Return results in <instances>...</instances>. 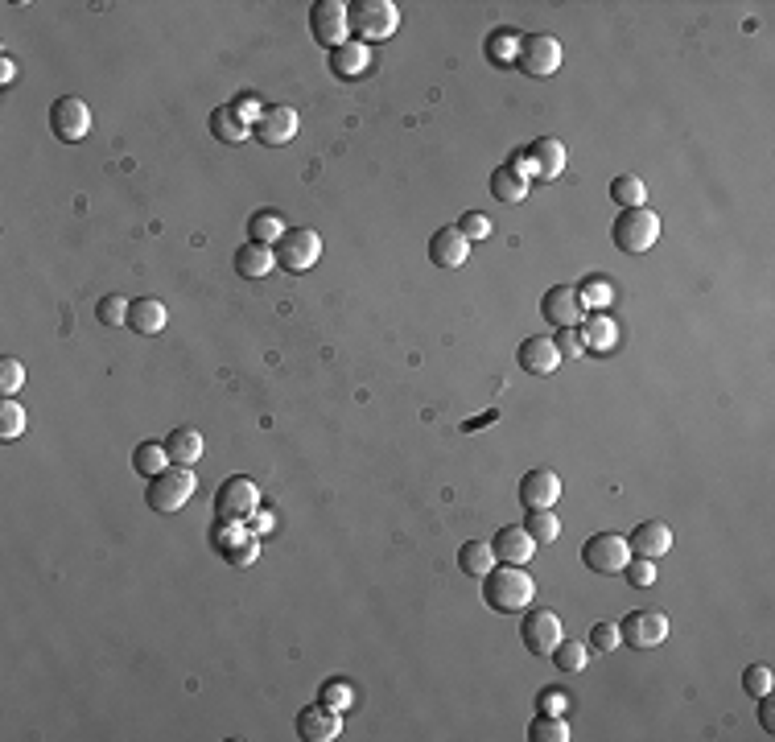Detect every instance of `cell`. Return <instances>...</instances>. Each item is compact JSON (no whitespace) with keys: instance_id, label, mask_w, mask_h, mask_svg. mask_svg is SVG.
I'll return each instance as SVG.
<instances>
[{"instance_id":"e0dca14e","label":"cell","mask_w":775,"mask_h":742,"mask_svg":"<svg viewBox=\"0 0 775 742\" xmlns=\"http://www.w3.org/2000/svg\"><path fill=\"white\" fill-rule=\"evenodd\" d=\"M297 734L306 742H330L343 734V722H339V710H330V705H306V710L297 714Z\"/></svg>"},{"instance_id":"4316f807","label":"cell","mask_w":775,"mask_h":742,"mask_svg":"<svg viewBox=\"0 0 775 742\" xmlns=\"http://www.w3.org/2000/svg\"><path fill=\"white\" fill-rule=\"evenodd\" d=\"M165 454H170L174 466H194V462L202 458V433L190 429V425L174 429L170 437H165Z\"/></svg>"},{"instance_id":"d6986e66","label":"cell","mask_w":775,"mask_h":742,"mask_svg":"<svg viewBox=\"0 0 775 742\" xmlns=\"http://www.w3.org/2000/svg\"><path fill=\"white\" fill-rule=\"evenodd\" d=\"M524 153H528V170H532V178L553 182V178H561V174H565V145H561L557 137H541V141H532Z\"/></svg>"},{"instance_id":"681fc988","label":"cell","mask_w":775,"mask_h":742,"mask_svg":"<svg viewBox=\"0 0 775 742\" xmlns=\"http://www.w3.org/2000/svg\"><path fill=\"white\" fill-rule=\"evenodd\" d=\"M557 351H561V355H578V351H582V343H578V334H569V330H561V343H557Z\"/></svg>"},{"instance_id":"7402d4cb","label":"cell","mask_w":775,"mask_h":742,"mask_svg":"<svg viewBox=\"0 0 775 742\" xmlns=\"http://www.w3.org/2000/svg\"><path fill=\"white\" fill-rule=\"evenodd\" d=\"M516 359H520V367L528 371V376H553V371L561 367L557 339H524Z\"/></svg>"},{"instance_id":"8992f818","label":"cell","mask_w":775,"mask_h":742,"mask_svg":"<svg viewBox=\"0 0 775 742\" xmlns=\"http://www.w3.org/2000/svg\"><path fill=\"white\" fill-rule=\"evenodd\" d=\"M516 66H520L524 75H532V79L557 75V66H561V42L553 38V33H532V38H520Z\"/></svg>"},{"instance_id":"e575fe53","label":"cell","mask_w":775,"mask_h":742,"mask_svg":"<svg viewBox=\"0 0 775 742\" xmlns=\"http://www.w3.org/2000/svg\"><path fill=\"white\" fill-rule=\"evenodd\" d=\"M574 293H578V306H582V314H586V310L602 314L606 306H611V285H606L602 277H590V281H582Z\"/></svg>"},{"instance_id":"cb8c5ba5","label":"cell","mask_w":775,"mask_h":742,"mask_svg":"<svg viewBox=\"0 0 775 742\" xmlns=\"http://www.w3.org/2000/svg\"><path fill=\"white\" fill-rule=\"evenodd\" d=\"M273 268H277V256H273V248H268V244L248 240V244L235 248V273H240V277L260 281V277L273 273Z\"/></svg>"},{"instance_id":"f6af8a7d","label":"cell","mask_w":775,"mask_h":742,"mask_svg":"<svg viewBox=\"0 0 775 742\" xmlns=\"http://www.w3.org/2000/svg\"><path fill=\"white\" fill-rule=\"evenodd\" d=\"M21 384H25V367L17 359H0V392L13 396Z\"/></svg>"},{"instance_id":"c3c4849f","label":"cell","mask_w":775,"mask_h":742,"mask_svg":"<svg viewBox=\"0 0 775 742\" xmlns=\"http://www.w3.org/2000/svg\"><path fill=\"white\" fill-rule=\"evenodd\" d=\"M759 701H763V705H759V722H763L767 734H775V705H771L767 697H759Z\"/></svg>"},{"instance_id":"74e56055","label":"cell","mask_w":775,"mask_h":742,"mask_svg":"<svg viewBox=\"0 0 775 742\" xmlns=\"http://www.w3.org/2000/svg\"><path fill=\"white\" fill-rule=\"evenodd\" d=\"M524 528H528V536H532L536 545H553L557 536H561V520L553 512H528Z\"/></svg>"},{"instance_id":"d6a6232c","label":"cell","mask_w":775,"mask_h":742,"mask_svg":"<svg viewBox=\"0 0 775 742\" xmlns=\"http://www.w3.org/2000/svg\"><path fill=\"white\" fill-rule=\"evenodd\" d=\"M281 235H285V223H281L277 211H260V215L248 219V240H256V244H268V248H273Z\"/></svg>"},{"instance_id":"484cf974","label":"cell","mask_w":775,"mask_h":742,"mask_svg":"<svg viewBox=\"0 0 775 742\" xmlns=\"http://www.w3.org/2000/svg\"><path fill=\"white\" fill-rule=\"evenodd\" d=\"M582 326V334H578V339H582V347L586 351H611L615 347V339H619V326L611 322V318H606V314H590V318H582L578 322Z\"/></svg>"},{"instance_id":"3957f363","label":"cell","mask_w":775,"mask_h":742,"mask_svg":"<svg viewBox=\"0 0 775 742\" xmlns=\"http://www.w3.org/2000/svg\"><path fill=\"white\" fill-rule=\"evenodd\" d=\"M194 475H190V466H170V470H161L157 479H149V491H145V503L153 512H182L190 495H194Z\"/></svg>"},{"instance_id":"ba28073f","label":"cell","mask_w":775,"mask_h":742,"mask_svg":"<svg viewBox=\"0 0 775 742\" xmlns=\"http://www.w3.org/2000/svg\"><path fill=\"white\" fill-rule=\"evenodd\" d=\"M310 33H314V42L330 50L351 42V5H343V0H318L310 9Z\"/></svg>"},{"instance_id":"7c38bea8","label":"cell","mask_w":775,"mask_h":742,"mask_svg":"<svg viewBox=\"0 0 775 742\" xmlns=\"http://www.w3.org/2000/svg\"><path fill=\"white\" fill-rule=\"evenodd\" d=\"M50 128H54L58 141L75 145V141H83L91 132V108L83 104V99H75V95H62L58 104L50 108Z\"/></svg>"},{"instance_id":"6da1fadb","label":"cell","mask_w":775,"mask_h":742,"mask_svg":"<svg viewBox=\"0 0 775 742\" xmlns=\"http://www.w3.org/2000/svg\"><path fill=\"white\" fill-rule=\"evenodd\" d=\"M536 598V582L520 565H495L483 573V602L499 615H520Z\"/></svg>"},{"instance_id":"1f68e13d","label":"cell","mask_w":775,"mask_h":742,"mask_svg":"<svg viewBox=\"0 0 775 742\" xmlns=\"http://www.w3.org/2000/svg\"><path fill=\"white\" fill-rule=\"evenodd\" d=\"M611 198L619 202L623 211L644 207V202H648V186H644V178H635V174H619V178L611 182Z\"/></svg>"},{"instance_id":"9c48e42d","label":"cell","mask_w":775,"mask_h":742,"mask_svg":"<svg viewBox=\"0 0 775 742\" xmlns=\"http://www.w3.org/2000/svg\"><path fill=\"white\" fill-rule=\"evenodd\" d=\"M260 512V487L244 475H235L227 483H219L215 491V516L219 520H252Z\"/></svg>"},{"instance_id":"83f0119b","label":"cell","mask_w":775,"mask_h":742,"mask_svg":"<svg viewBox=\"0 0 775 742\" xmlns=\"http://www.w3.org/2000/svg\"><path fill=\"white\" fill-rule=\"evenodd\" d=\"M248 132H252V128L240 120V112H235L231 104H223V108L211 112V137H215V141H223V145H244Z\"/></svg>"},{"instance_id":"ffe728a7","label":"cell","mask_w":775,"mask_h":742,"mask_svg":"<svg viewBox=\"0 0 775 742\" xmlns=\"http://www.w3.org/2000/svg\"><path fill=\"white\" fill-rule=\"evenodd\" d=\"M470 256V240L458 231V227H437L433 240H429V260L437 268H462Z\"/></svg>"},{"instance_id":"ac0fdd59","label":"cell","mask_w":775,"mask_h":742,"mask_svg":"<svg viewBox=\"0 0 775 742\" xmlns=\"http://www.w3.org/2000/svg\"><path fill=\"white\" fill-rule=\"evenodd\" d=\"M491 553H495V561H503V565H528V561H532V553H536V541L528 536V528L508 524V528H499V532H495Z\"/></svg>"},{"instance_id":"bcb514c9","label":"cell","mask_w":775,"mask_h":742,"mask_svg":"<svg viewBox=\"0 0 775 742\" xmlns=\"http://www.w3.org/2000/svg\"><path fill=\"white\" fill-rule=\"evenodd\" d=\"M231 108H235V112H240V120H244L248 128H256V120L264 116V108H268V104H260V95H252V91H244V95H240V99H235V104H231Z\"/></svg>"},{"instance_id":"7dc6e473","label":"cell","mask_w":775,"mask_h":742,"mask_svg":"<svg viewBox=\"0 0 775 742\" xmlns=\"http://www.w3.org/2000/svg\"><path fill=\"white\" fill-rule=\"evenodd\" d=\"M536 710H541V714H561V718H565V710H569V693L545 689L541 697H536Z\"/></svg>"},{"instance_id":"d4e9b609","label":"cell","mask_w":775,"mask_h":742,"mask_svg":"<svg viewBox=\"0 0 775 742\" xmlns=\"http://www.w3.org/2000/svg\"><path fill=\"white\" fill-rule=\"evenodd\" d=\"M128 330L141 334V339H153V334L165 330V306L157 297H137L128 306Z\"/></svg>"},{"instance_id":"60d3db41","label":"cell","mask_w":775,"mask_h":742,"mask_svg":"<svg viewBox=\"0 0 775 742\" xmlns=\"http://www.w3.org/2000/svg\"><path fill=\"white\" fill-rule=\"evenodd\" d=\"M318 701L343 714V710H351V705H355V693H351V685H343V681H330V685H322Z\"/></svg>"},{"instance_id":"9a60e30c","label":"cell","mask_w":775,"mask_h":742,"mask_svg":"<svg viewBox=\"0 0 775 742\" xmlns=\"http://www.w3.org/2000/svg\"><path fill=\"white\" fill-rule=\"evenodd\" d=\"M297 124H301V120H297V112H293V108L273 104V108H264V116L256 120V128H252V132H256V141H260V145H273V149H277V145H289V141L297 137Z\"/></svg>"},{"instance_id":"4dcf8cb0","label":"cell","mask_w":775,"mask_h":742,"mask_svg":"<svg viewBox=\"0 0 775 742\" xmlns=\"http://www.w3.org/2000/svg\"><path fill=\"white\" fill-rule=\"evenodd\" d=\"M458 569H462V573H470V578H483L487 569H495V553H491V545H487V541H466V545L458 549Z\"/></svg>"},{"instance_id":"4fadbf2b","label":"cell","mask_w":775,"mask_h":742,"mask_svg":"<svg viewBox=\"0 0 775 742\" xmlns=\"http://www.w3.org/2000/svg\"><path fill=\"white\" fill-rule=\"evenodd\" d=\"M520 639L532 656H553V648L565 639V631H561V619L553 611H528L520 623Z\"/></svg>"},{"instance_id":"f907efd6","label":"cell","mask_w":775,"mask_h":742,"mask_svg":"<svg viewBox=\"0 0 775 742\" xmlns=\"http://www.w3.org/2000/svg\"><path fill=\"white\" fill-rule=\"evenodd\" d=\"M17 79V66H13V58L5 54V58H0V83H13Z\"/></svg>"},{"instance_id":"836d02e7","label":"cell","mask_w":775,"mask_h":742,"mask_svg":"<svg viewBox=\"0 0 775 742\" xmlns=\"http://www.w3.org/2000/svg\"><path fill=\"white\" fill-rule=\"evenodd\" d=\"M553 664L561 672H582V668H590V652H586L582 639H561L553 648Z\"/></svg>"},{"instance_id":"52a82bcc","label":"cell","mask_w":775,"mask_h":742,"mask_svg":"<svg viewBox=\"0 0 775 742\" xmlns=\"http://www.w3.org/2000/svg\"><path fill=\"white\" fill-rule=\"evenodd\" d=\"M211 545L215 553H223L235 569H248L260 553V541H256V532L244 528V520H219L215 532H211Z\"/></svg>"},{"instance_id":"d590c367","label":"cell","mask_w":775,"mask_h":742,"mask_svg":"<svg viewBox=\"0 0 775 742\" xmlns=\"http://www.w3.org/2000/svg\"><path fill=\"white\" fill-rule=\"evenodd\" d=\"M528 738L532 742H569V722L561 714H541L528 726Z\"/></svg>"},{"instance_id":"ee69618b","label":"cell","mask_w":775,"mask_h":742,"mask_svg":"<svg viewBox=\"0 0 775 742\" xmlns=\"http://www.w3.org/2000/svg\"><path fill=\"white\" fill-rule=\"evenodd\" d=\"M458 231L466 235L470 244H475V240H487V235H491V219L479 215V211H466V215L458 219Z\"/></svg>"},{"instance_id":"2e32d148","label":"cell","mask_w":775,"mask_h":742,"mask_svg":"<svg viewBox=\"0 0 775 742\" xmlns=\"http://www.w3.org/2000/svg\"><path fill=\"white\" fill-rule=\"evenodd\" d=\"M541 314H545L553 326H561V330H574V326L586 318L582 306H578L574 285H553V289L541 297Z\"/></svg>"},{"instance_id":"603a6c76","label":"cell","mask_w":775,"mask_h":742,"mask_svg":"<svg viewBox=\"0 0 775 742\" xmlns=\"http://www.w3.org/2000/svg\"><path fill=\"white\" fill-rule=\"evenodd\" d=\"M367 66H372V46H363V42H343V46L330 50V75H339L347 83L363 79Z\"/></svg>"},{"instance_id":"b9f144b4","label":"cell","mask_w":775,"mask_h":742,"mask_svg":"<svg viewBox=\"0 0 775 742\" xmlns=\"http://www.w3.org/2000/svg\"><path fill=\"white\" fill-rule=\"evenodd\" d=\"M771 685H775V677H771V668H767V664H751V668L743 672V689H747L751 697H767V693H771Z\"/></svg>"},{"instance_id":"7a4b0ae2","label":"cell","mask_w":775,"mask_h":742,"mask_svg":"<svg viewBox=\"0 0 775 742\" xmlns=\"http://www.w3.org/2000/svg\"><path fill=\"white\" fill-rule=\"evenodd\" d=\"M396 29H400V9L392 5V0H355V5H351L355 42L376 46V42H388Z\"/></svg>"},{"instance_id":"30bf717a","label":"cell","mask_w":775,"mask_h":742,"mask_svg":"<svg viewBox=\"0 0 775 742\" xmlns=\"http://www.w3.org/2000/svg\"><path fill=\"white\" fill-rule=\"evenodd\" d=\"M582 561L594 573H623V565L631 561L627 536H619V532H594L590 541L582 545Z\"/></svg>"},{"instance_id":"8d00e7d4","label":"cell","mask_w":775,"mask_h":742,"mask_svg":"<svg viewBox=\"0 0 775 742\" xmlns=\"http://www.w3.org/2000/svg\"><path fill=\"white\" fill-rule=\"evenodd\" d=\"M21 433H25V409L13 396H5L0 400V442H17Z\"/></svg>"},{"instance_id":"44dd1931","label":"cell","mask_w":775,"mask_h":742,"mask_svg":"<svg viewBox=\"0 0 775 742\" xmlns=\"http://www.w3.org/2000/svg\"><path fill=\"white\" fill-rule=\"evenodd\" d=\"M627 549L635 553V557H664L668 549H672V528L664 524V520H644L631 536H627Z\"/></svg>"},{"instance_id":"f546056e","label":"cell","mask_w":775,"mask_h":742,"mask_svg":"<svg viewBox=\"0 0 775 742\" xmlns=\"http://www.w3.org/2000/svg\"><path fill=\"white\" fill-rule=\"evenodd\" d=\"M491 194L499 202H508V207H516V202H524V194H528V182L512 170V165H499V170L491 174Z\"/></svg>"},{"instance_id":"f1b7e54d","label":"cell","mask_w":775,"mask_h":742,"mask_svg":"<svg viewBox=\"0 0 775 742\" xmlns=\"http://www.w3.org/2000/svg\"><path fill=\"white\" fill-rule=\"evenodd\" d=\"M174 462H170V454H165V442L157 446V442H141L137 450H132V470L137 475H145V479H157L161 470H170Z\"/></svg>"},{"instance_id":"5b68a950","label":"cell","mask_w":775,"mask_h":742,"mask_svg":"<svg viewBox=\"0 0 775 742\" xmlns=\"http://www.w3.org/2000/svg\"><path fill=\"white\" fill-rule=\"evenodd\" d=\"M273 256L285 273H306V268H314L322 260V235L310 227H293L273 244Z\"/></svg>"},{"instance_id":"ab89813d","label":"cell","mask_w":775,"mask_h":742,"mask_svg":"<svg viewBox=\"0 0 775 742\" xmlns=\"http://www.w3.org/2000/svg\"><path fill=\"white\" fill-rule=\"evenodd\" d=\"M623 578H627L635 590H648V586L656 582V561H652V557H631V561L623 565Z\"/></svg>"},{"instance_id":"5bb4252c","label":"cell","mask_w":775,"mask_h":742,"mask_svg":"<svg viewBox=\"0 0 775 742\" xmlns=\"http://www.w3.org/2000/svg\"><path fill=\"white\" fill-rule=\"evenodd\" d=\"M557 499H561L557 470H528V475L520 479V503L528 512H553Z\"/></svg>"},{"instance_id":"277c9868","label":"cell","mask_w":775,"mask_h":742,"mask_svg":"<svg viewBox=\"0 0 775 742\" xmlns=\"http://www.w3.org/2000/svg\"><path fill=\"white\" fill-rule=\"evenodd\" d=\"M611 235H615V244H619L623 252H631V256L652 252V244L660 240V215L648 211V207H631V211H623V215L615 219Z\"/></svg>"},{"instance_id":"7bdbcfd3","label":"cell","mask_w":775,"mask_h":742,"mask_svg":"<svg viewBox=\"0 0 775 742\" xmlns=\"http://www.w3.org/2000/svg\"><path fill=\"white\" fill-rule=\"evenodd\" d=\"M623 644L619 639V623H594L590 627V648L594 652H615Z\"/></svg>"},{"instance_id":"f35d334b","label":"cell","mask_w":775,"mask_h":742,"mask_svg":"<svg viewBox=\"0 0 775 742\" xmlns=\"http://www.w3.org/2000/svg\"><path fill=\"white\" fill-rule=\"evenodd\" d=\"M128 306H132L128 297H120V293H108V297H99L95 318L104 322V326H124V322H128Z\"/></svg>"},{"instance_id":"8fae6325","label":"cell","mask_w":775,"mask_h":742,"mask_svg":"<svg viewBox=\"0 0 775 742\" xmlns=\"http://www.w3.org/2000/svg\"><path fill=\"white\" fill-rule=\"evenodd\" d=\"M619 639H623L627 648H639V652L660 648L664 639H668V619L660 611H631L619 623Z\"/></svg>"}]
</instances>
